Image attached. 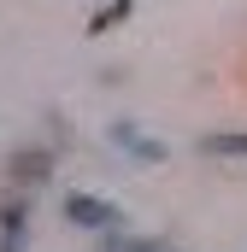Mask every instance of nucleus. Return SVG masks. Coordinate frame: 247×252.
Wrapping results in <instances>:
<instances>
[{
    "label": "nucleus",
    "mask_w": 247,
    "mask_h": 252,
    "mask_svg": "<svg viewBox=\"0 0 247 252\" xmlns=\"http://www.w3.org/2000/svg\"><path fill=\"white\" fill-rule=\"evenodd\" d=\"M200 153H206V158H247V135H236V129L206 135V141H200Z\"/></svg>",
    "instance_id": "20e7f679"
},
{
    "label": "nucleus",
    "mask_w": 247,
    "mask_h": 252,
    "mask_svg": "<svg viewBox=\"0 0 247 252\" xmlns=\"http://www.w3.org/2000/svg\"><path fill=\"white\" fill-rule=\"evenodd\" d=\"M24 199H6L0 205V252H24Z\"/></svg>",
    "instance_id": "f03ea898"
},
{
    "label": "nucleus",
    "mask_w": 247,
    "mask_h": 252,
    "mask_svg": "<svg viewBox=\"0 0 247 252\" xmlns=\"http://www.w3.org/2000/svg\"><path fill=\"white\" fill-rule=\"evenodd\" d=\"M65 217H71L77 229H118V205L100 199V193H71V199H65Z\"/></svg>",
    "instance_id": "f257e3e1"
},
{
    "label": "nucleus",
    "mask_w": 247,
    "mask_h": 252,
    "mask_svg": "<svg viewBox=\"0 0 247 252\" xmlns=\"http://www.w3.org/2000/svg\"><path fill=\"white\" fill-rule=\"evenodd\" d=\"M112 141H118V147H129L141 164H159V147H153V141H147L135 124H112Z\"/></svg>",
    "instance_id": "7ed1b4c3"
},
{
    "label": "nucleus",
    "mask_w": 247,
    "mask_h": 252,
    "mask_svg": "<svg viewBox=\"0 0 247 252\" xmlns=\"http://www.w3.org/2000/svg\"><path fill=\"white\" fill-rule=\"evenodd\" d=\"M106 252H171L165 241H153V235H112V247Z\"/></svg>",
    "instance_id": "423d86ee"
},
{
    "label": "nucleus",
    "mask_w": 247,
    "mask_h": 252,
    "mask_svg": "<svg viewBox=\"0 0 247 252\" xmlns=\"http://www.w3.org/2000/svg\"><path fill=\"white\" fill-rule=\"evenodd\" d=\"M118 18H129V0H112V6H106V12H100V18H94L88 30H94V35H106V30H112Z\"/></svg>",
    "instance_id": "0eeeda50"
},
{
    "label": "nucleus",
    "mask_w": 247,
    "mask_h": 252,
    "mask_svg": "<svg viewBox=\"0 0 247 252\" xmlns=\"http://www.w3.org/2000/svg\"><path fill=\"white\" fill-rule=\"evenodd\" d=\"M47 176V153H18L12 158V182H41Z\"/></svg>",
    "instance_id": "39448f33"
}]
</instances>
